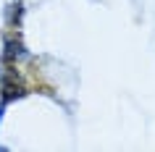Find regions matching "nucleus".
Here are the masks:
<instances>
[{"label":"nucleus","mask_w":155,"mask_h":152,"mask_svg":"<svg viewBox=\"0 0 155 152\" xmlns=\"http://www.w3.org/2000/svg\"><path fill=\"white\" fill-rule=\"evenodd\" d=\"M18 58H26V50L18 40H5V60H18Z\"/></svg>","instance_id":"2"},{"label":"nucleus","mask_w":155,"mask_h":152,"mask_svg":"<svg viewBox=\"0 0 155 152\" xmlns=\"http://www.w3.org/2000/svg\"><path fill=\"white\" fill-rule=\"evenodd\" d=\"M5 105H8V102H0V121H3V110H5Z\"/></svg>","instance_id":"4"},{"label":"nucleus","mask_w":155,"mask_h":152,"mask_svg":"<svg viewBox=\"0 0 155 152\" xmlns=\"http://www.w3.org/2000/svg\"><path fill=\"white\" fill-rule=\"evenodd\" d=\"M24 87L16 84V81H8L3 79V102H11V100H18V97H24Z\"/></svg>","instance_id":"1"},{"label":"nucleus","mask_w":155,"mask_h":152,"mask_svg":"<svg viewBox=\"0 0 155 152\" xmlns=\"http://www.w3.org/2000/svg\"><path fill=\"white\" fill-rule=\"evenodd\" d=\"M21 16H24V5H21V3H16V5H13V11H11V24H21Z\"/></svg>","instance_id":"3"}]
</instances>
